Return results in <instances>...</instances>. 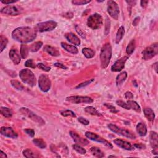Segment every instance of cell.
Instances as JSON below:
<instances>
[{
    "label": "cell",
    "mask_w": 158,
    "mask_h": 158,
    "mask_svg": "<svg viewBox=\"0 0 158 158\" xmlns=\"http://www.w3.org/2000/svg\"><path fill=\"white\" fill-rule=\"evenodd\" d=\"M37 30L30 27H20L16 29L12 32V37L15 40L22 43L32 42L37 37Z\"/></svg>",
    "instance_id": "1"
},
{
    "label": "cell",
    "mask_w": 158,
    "mask_h": 158,
    "mask_svg": "<svg viewBox=\"0 0 158 158\" xmlns=\"http://www.w3.org/2000/svg\"><path fill=\"white\" fill-rule=\"evenodd\" d=\"M112 58V48L110 43H106L102 47L100 52L101 65L103 69H106Z\"/></svg>",
    "instance_id": "2"
},
{
    "label": "cell",
    "mask_w": 158,
    "mask_h": 158,
    "mask_svg": "<svg viewBox=\"0 0 158 158\" xmlns=\"http://www.w3.org/2000/svg\"><path fill=\"white\" fill-rule=\"evenodd\" d=\"M19 77L25 84L33 87L36 85V78L33 73L29 69H22L19 72Z\"/></svg>",
    "instance_id": "3"
},
{
    "label": "cell",
    "mask_w": 158,
    "mask_h": 158,
    "mask_svg": "<svg viewBox=\"0 0 158 158\" xmlns=\"http://www.w3.org/2000/svg\"><path fill=\"white\" fill-rule=\"evenodd\" d=\"M103 23V17L98 13L91 15L87 20V25L90 28L96 30L101 27Z\"/></svg>",
    "instance_id": "4"
},
{
    "label": "cell",
    "mask_w": 158,
    "mask_h": 158,
    "mask_svg": "<svg viewBox=\"0 0 158 158\" xmlns=\"http://www.w3.org/2000/svg\"><path fill=\"white\" fill-rule=\"evenodd\" d=\"M108 127L109 130L112 131V132L115 133L117 135H122V136H123V137H127V138H130V139H135L136 138V136L129 130L120 128V127H117V125L112 124H109L108 125Z\"/></svg>",
    "instance_id": "5"
},
{
    "label": "cell",
    "mask_w": 158,
    "mask_h": 158,
    "mask_svg": "<svg viewBox=\"0 0 158 158\" xmlns=\"http://www.w3.org/2000/svg\"><path fill=\"white\" fill-rule=\"evenodd\" d=\"M58 25L56 22L53 20H49L43 22L38 23L37 24L35 29L37 31L40 32H50L54 30Z\"/></svg>",
    "instance_id": "6"
},
{
    "label": "cell",
    "mask_w": 158,
    "mask_h": 158,
    "mask_svg": "<svg viewBox=\"0 0 158 158\" xmlns=\"http://www.w3.org/2000/svg\"><path fill=\"white\" fill-rule=\"evenodd\" d=\"M19 111L23 115H24L26 117H27L28 118H29L30 119H31L32 121L35 122L39 125H43L45 124V121H44L41 117H40L39 116L37 115L36 114H35L33 112H32V111H30V109H29L28 108H22L20 109Z\"/></svg>",
    "instance_id": "7"
},
{
    "label": "cell",
    "mask_w": 158,
    "mask_h": 158,
    "mask_svg": "<svg viewBox=\"0 0 158 158\" xmlns=\"http://www.w3.org/2000/svg\"><path fill=\"white\" fill-rule=\"evenodd\" d=\"M158 45L157 43H154L151 46L147 47L142 52L143 59L144 60H150L157 54Z\"/></svg>",
    "instance_id": "8"
},
{
    "label": "cell",
    "mask_w": 158,
    "mask_h": 158,
    "mask_svg": "<svg viewBox=\"0 0 158 158\" xmlns=\"http://www.w3.org/2000/svg\"><path fill=\"white\" fill-rule=\"evenodd\" d=\"M39 87L43 92H48L51 89V82L46 74H42L39 77Z\"/></svg>",
    "instance_id": "9"
},
{
    "label": "cell",
    "mask_w": 158,
    "mask_h": 158,
    "mask_svg": "<svg viewBox=\"0 0 158 158\" xmlns=\"http://www.w3.org/2000/svg\"><path fill=\"white\" fill-rule=\"evenodd\" d=\"M119 7L118 4L114 1H108V12L112 18L117 20L119 14Z\"/></svg>",
    "instance_id": "10"
},
{
    "label": "cell",
    "mask_w": 158,
    "mask_h": 158,
    "mask_svg": "<svg viewBox=\"0 0 158 158\" xmlns=\"http://www.w3.org/2000/svg\"><path fill=\"white\" fill-rule=\"evenodd\" d=\"M85 136L90 140L101 143V144H104L105 146H106L109 148L112 149L113 148L111 143L108 142L106 140H105L103 138H102L101 137H100V136L96 135V133L90 132V131H86V132L85 133Z\"/></svg>",
    "instance_id": "11"
},
{
    "label": "cell",
    "mask_w": 158,
    "mask_h": 158,
    "mask_svg": "<svg viewBox=\"0 0 158 158\" xmlns=\"http://www.w3.org/2000/svg\"><path fill=\"white\" fill-rule=\"evenodd\" d=\"M23 12V9L17 6H7L1 10L2 14L9 16H16L20 14Z\"/></svg>",
    "instance_id": "12"
},
{
    "label": "cell",
    "mask_w": 158,
    "mask_h": 158,
    "mask_svg": "<svg viewBox=\"0 0 158 158\" xmlns=\"http://www.w3.org/2000/svg\"><path fill=\"white\" fill-rule=\"evenodd\" d=\"M66 101L69 103L74 104L80 103H91L93 102L92 98L88 96H72L66 98Z\"/></svg>",
    "instance_id": "13"
},
{
    "label": "cell",
    "mask_w": 158,
    "mask_h": 158,
    "mask_svg": "<svg viewBox=\"0 0 158 158\" xmlns=\"http://www.w3.org/2000/svg\"><path fill=\"white\" fill-rule=\"evenodd\" d=\"M128 59V57L124 56L118 59L116 62L112 65L111 71L112 72H120L124 68L125 64L127 60Z\"/></svg>",
    "instance_id": "14"
},
{
    "label": "cell",
    "mask_w": 158,
    "mask_h": 158,
    "mask_svg": "<svg viewBox=\"0 0 158 158\" xmlns=\"http://www.w3.org/2000/svg\"><path fill=\"white\" fill-rule=\"evenodd\" d=\"M0 133L4 137L13 139H16L18 137V135L11 127H2L1 128V130H0Z\"/></svg>",
    "instance_id": "15"
},
{
    "label": "cell",
    "mask_w": 158,
    "mask_h": 158,
    "mask_svg": "<svg viewBox=\"0 0 158 158\" xmlns=\"http://www.w3.org/2000/svg\"><path fill=\"white\" fill-rule=\"evenodd\" d=\"M150 142L151 146L153 148V153L154 155H157L158 153V141H157V134L155 131H151L150 136Z\"/></svg>",
    "instance_id": "16"
},
{
    "label": "cell",
    "mask_w": 158,
    "mask_h": 158,
    "mask_svg": "<svg viewBox=\"0 0 158 158\" xmlns=\"http://www.w3.org/2000/svg\"><path fill=\"white\" fill-rule=\"evenodd\" d=\"M69 134L70 135H71V137L72 138L74 142H75L76 144H78V145L86 146L89 144V142L87 140L81 137L80 135H78L77 133L74 132V131H71L69 132Z\"/></svg>",
    "instance_id": "17"
},
{
    "label": "cell",
    "mask_w": 158,
    "mask_h": 158,
    "mask_svg": "<svg viewBox=\"0 0 158 158\" xmlns=\"http://www.w3.org/2000/svg\"><path fill=\"white\" fill-rule=\"evenodd\" d=\"M114 143L117 146L120 147L122 149H124L125 150L128 151H132L134 150V146L131 145V144L127 142L124 140H122L121 139H116L114 140Z\"/></svg>",
    "instance_id": "18"
},
{
    "label": "cell",
    "mask_w": 158,
    "mask_h": 158,
    "mask_svg": "<svg viewBox=\"0 0 158 158\" xmlns=\"http://www.w3.org/2000/svg\"><path fill=\"white\" fill-rule=\"evenodd\" d=\"M65 37L70 43H72L74 45L79 46L80 45V40L73 33H67L66 34H65Z\"/></svg>",
    "instance_id": "19"
},
{
    "label": "cell",
    "mask_w": 158,
    "mask_h": 158,
    "mask_svg": "<svg viewBox=\"0 0 158 158\" xmlns=\"http://www.w3.org/2000/svg\"><path fill=\"white\" fill-rule=\"evenodd\" d=\"M10 58L15 65H18L20 63V57L16 49H12L10 51Z\"/></svg>",
    "instance_id": "20"
},
{
    "label": "cell",
    "mask_w": 158,
    "mask_h": 158,
    "mask_svg": "<svg viewBox=\"0 0 158 158\" xmlns=\"http://www.w3.org/2000/svg\"><path fill=\"white\" fill-rule=\"evenodd\" d=\"M61 46H62L65 51L70 52V53H72L73 54H76L78 52V50L76 46L68 45L67 43H65L64 42L61 43Z\"/></svg>",
    "instance_id": "21"
},
{
    "label": "cell",
    "mask_w": 158,
    "mask_h": 158,
    "mask_svg": "<svg viewBox=\"0 0 158 158\" xmlns=\"http://www.w3.org/2000/svg\"><path fill=\"white\" fill-rule=\"evenodd\" d=\"M44 51H46L48 54H49L50 55L52 56H59L60 55V52L58 51V49H56V48L52 47L51 46H48V45H46L44 47Z\"/></svg>",
    "instance_id": "22"
},
{
    "label": "cell",
    "mask_w": 158,
    "mask_h": 158,
    "mask_svg": "<svg viewBox=\"0 0 158 158\" xmlns=\"http://www.w3.org/2000/svg\"><path fill=\"white\" fill-rule=\"evenodd\" d=\"M136 129H137V133L139 134L140 136H141V137H144V136L146 135L147 128L145 124H144L143 123H138L137 125V127H136Z\"/></svg>",
    "instance_id": "23"
},
{
    "label": "cell",
    "mask_w": 158,
    "mask_h": 158,
    "mask_svg": "<svg viewBox=\"0 0 158 158\" xmlns=\"http://www.w3.org/2000/svg\"><path fill=\"white\" fill-rule=\"evenodd\" d=\"M143 111H144V116H145V117H146V118L148 121L153 122L155 120V113H154V111H153L151 108H144Z\"/></svg>",
    "instance_id": "24"
},
{
    "label": "cell",
    "mask_w": 158,
    "mask_h": 158,
    "mask_svg": "<svg viewBox=\"0 0 158 158\" xmlns=\"http://www.w3.org/2000/svg\"><path fill=\"white\" fill-rule=\"evenodd\" d=\"M127 77V73L126 72H122L118 74L116 78V84L117 86L122 85L125 82Z\"/></svg>",
    "instance_id": "25"
},
{
    "label": "cell",
    "mask_w": 158,
    "mask_h": 158,
    "mask_svg": "<svg viewBox=\"0 0 158 158\" xmlns=\"http://www.w3.org/2000/svg\"><path fill=\"white\" fill-rule=\"evenodd\" d=\"M90 151L91 154L96 157H103L104 156L103 152L97 147H91Z\"/></svg>",
    "instance_id": "26"
},
{
    "label": "cell",
    "mask_w": 158,
    "mask_h": 158,
    "mask_svg": "<svg viewBox=\"0 0 158 158\" xmlns=\"http://www.w3.org/2000/svg\"><path fill=\"white\" fill-rule=\"evenodd\" d=\"M125 33V30L124 27L123 26H121V27H119V29H118L117 35H116V42L117 44L119 43L122 40V38L124 37Z\"/></svg>",
    "instance_id": "27"
},
{
    "label": "cell",
    "mask_w": 158,
    "mask_h": 158,
    "mask_svg": "<svg viewBox=\"0 0 158 158\" xmlns=\"http://www.w3.org/2000/svg\"><path fill=\"white\" fill-rule=\"evenodd\" d=\"M127 103L129 104L130 109H132L133 110L137 112H139V113L141 112V108H140V106H139L137 102L134 101L129 100Z\"/></svg>",
    "instance_id": "28"
},
{
    "label": "cell",
    "mask_w": 158,
    "mask_h": 158,
    "mask_svg": "<svg viewBox=\"0 0 158 158\" xmlns=\"http://www.w3.org/2000/svg\"><path fill=\"white\" fill-rule=\"evenodd\" d=\"M82 53L84 55L86 58H93L95 55V52L92 50L90 48H85L82 50Z\"/></svg>",
    "instance_id": "29"
},
{
    "label": "cell",
    "mask_w": 158,
    "mask_h": 158,
    "mask_svg": "<svg viewBox=\"0 0 158 158\" xmlns=\"http://www.w3.org/2000/svg\"><path fill=\"white\" fill-rule=\"evenodd\" d=\"M85 111L86 112L90 114L92 116H101L102 115L96 110V109L93 107V106H87L85 108Z\"/></svg>",
    "instance_id": "30"
},
{
    "label": "cell",
    "mask_w": 158,
    "mask_h": 158,
    "mask_svg": "<svg viewBox=\"0 0 158 158\" xmlns=\"http://www.w3.org/2000/svg\"><path fill=\"white\" fill-rule=\"evenodd\" d=\"M1 114L6 118H10L12 116V111L10 108L6 107L1 108Z\"/></svg>",
    "instance_id": "31"
},
{
    "label": "cell",
    "mask_w": 158,
    "mask_h": 158,
    "mask_svg": "<svg viewBox=\"0 0 158 158\" xmlns=\"http://www.w3.org/2000/svg\"><path fill=\"white\" fill-rule=\"evenodd\" d=\"M43 45V43L42 42H37L33 43L32 45L29 47V50L32 52H37Z\"/></svg>",
    "instance_id": "32"
},
{
    "label": "cell",
    "mask_w": 158,
    "mask_h": 158,
    "mask_svg": "<svg viewBox=\"0 0 158 158\" xmlns=\"http://www.w3.org/2000/svg\"><path fill=\"white\" fill-rule=\"evenodd\" d=\"M135 49V42L133 40H132L130 43H129V45H127V48H126V52L127 53L130 55L133 53L134 52Z\"/></svg>",
    "instance_id": "33"
},
{
    "label": "cell",
    "mask_w": 158,
    "mask_h": 158,
    "mask_svg": "<svg viewBox=\"0 0 158 158\" xmlns=\"http://www.w3.org/2000/svg\"><path fill=\"white\" fill-rule=\"evenodd\" d=\"M33 143H34V144H35L37 146H38L40 149H45L46 148V144L42 139H39V138L33 139Z\"/></svg>",
    "instance_id": "34"
},
{
    "label": "cell",
    "mask_w": 158,
    "mask_h": 158,
    "mask_svg": "<svg viewBox=\"0 0 158 158\" xmlns=\"http://www.w3.org/2000/svg\"><path fill=\"white\" fill-rule=\"evenodd\" d=\"M29 49L25 45H22L20 46V55L23 59H25L28 56Z\"/></svg>",
    "instance_id": "35"
},
{
    "label": "cell",
    "mask_w": 158,
    "mask_h": 158,
    "mask_svg": "<svg viewBox=\"0 0 158 158\" xmlns=\"http://www.w3.org/2000/svg\"><path fill=\"white\" fill-rule=\"evenodd\" d=\"M11 85L17 90L22 91L25 90V87L22 85V84H21L19 81L16 80H12L11 81Z\"/></svg>",
    "instance_id": "36"
},
{
    "label": "cell",
    "mask_w": 158,
    "mask_h": 158,
    "mask_svg": "<svg viewBox=\"0 0 158 158\" xmlns=\"http://www.w3.org/2000/svg\"><path fill=\"white\" fill-rule=\"evenodd\" d=\"M0 42H1V43H0V46H1V52H3V51L5 49L7 43H8V40L6 37H5L3 35H1V37H0Z\"/></svg>",
    "instance_id": "37"
},
{
    "label": "cell",
    "mask_w": 158,
    "mask_h": 158,
    "mask_svg": "<svg viewBox=\"0 0 158 158\" xmlns=\"http://www.w3.org/2000/svg\"><path fill=\"white\" fill-rule=\"evenodd\" d=\"M60 114L63 117H76V115L75 114L73 111L71 110H63L60 112Z\"/></svg>",
    "instance_id": "38"
},
{
    "label": "cell",
    "mask_w": 158,
    "mask_h": 158,
    "mask_svg": "<svg viewBox=\"0 0 158 158\" xmlns=\"http://www.w3.org/2000/svg\"><path fill=\"white\" fill-rule=\"evenodd\" d=\"M23 155L27 158L30 157H37L38 156L36 155V153L33 152L32 150H25L23 151Z\"/></svg>",
    "instance_id": "39"
},
{
    "label": "cell",
    "mask_w": 158,
    "mask_h": 158,
    "mask_svg": "<svg viewBox=\"0 0 158 158\" xmlns=\"http://www.w3.org/2000/svg\"><path fill=\"white\" fill-rule=\"evenodd\" d=\"M74 150H75L77 153H80L81 155H85L86 153V151L85 150V149L82 148L80 145H78L77 144H74V145L72 146Z\"/></svg>",
    "instance_id": "40"
},
{
    "label": "cell",
    "mask_w": 158,
    "mask_h": 158,
    "mask_svg": "<svg viewBox=\"0 0 158 158\" xmlns=\"http://www.w3.org/2000/svg\"><path fill=\"white\" fill-rule=\"evenodd\" d=\"M90 2L91 1H87V0H74V1H72V3L76 6H82L85 5V4H89Z\"/></svg>",
    "instance_id": "41"
},
{
    "label": "cell",
    "mask_w": 158,
    "mask_h": 158,
    "mask_svg": "<svg viewBox=\"0 0 158 158\" xmlns=\"http://www.w3.org/2000/svg\"><path fill=\"white\" fill-rule=\"evenodd\" d=\"M116 103L118 105V106H119L123 108H124L125 109H127V110H129V109H130L129 104H127V103H125L123 101H121V100H117L116 101Z\"/></svg>",
    "instance_id": "42"
},
{
    "label": "cell",
    "mask_w": 158,
    "mask_h": 158,
    "mask_svg": "<svg viewBox=\"0 0 158 158\" xmlns=\"http://www.w3.org/2000/svg\"><path fill=\"white\" fill-rule=\"evenodd\" d=\"M105 31H104V34L105 35H108V34L109 32V29H110V26H111V22L109 20V19L106 18V22H105Z\"/></svg>",
    "instance_id": "43"
},
{
    "label": "cell",
    "mask_w": 158,
    "mask_h": 158,
    "mask_svg": "<svg viewBox=\"0 0 158 158\" xmlns=\"http://www.w3.org/2000/svg\"><path fill=\"white\" fill-rule=\"evenodd\" d=\"M24 65H25V66L27 67L33 68V69H35L36 67V65H35V63L33 62V61L32 59H29L26 61Z\"/></svg>",
    "instance_id": "44"
},
{
    "label": "cell",
    "mask_w": 158,
    "mask_h": 158,
    "mask_svg": "<svg viewBox=\"0 0 158 158\" xmlns=\"http://www.w3.org/2000/svg\"><path fill=\"white\" fill-rule=\"evenodd\" d=\"M37 67L39 69H40L43 70V71H45V72H49V71H50V70H51V68L50 67L46 66V65H45V64H43V63H38L37 64Z\"/></svg>",
    "instance_id": "45"
},
{
    "label": "cell",
    "mask_w": 158,
    "mask_h": 158,
    "mask_svg": "<svg viewBox=\"0 0 158 158\" xmlns=\"http://www.w3.org/2000/svg\"><path fill=\"white\" fill-rule=\"evenodd\" d=\"M94 80V79H91V80H88V81H86L85 82L83 83H80V84H79L78 86H77L76 87V89H81V88H83V87H85L87 85H89V84H90V83L93 82Z\"/></svg>",
    "instance_id": "46"
},
{
    "label": "cell",
    "mask_w": 158,
    "mask_h": 158,
    "mask_svg": "<svg viewBox=\"0 0 158 158\" xmlns=\"http://www.w3.org/2000/svg\"><path fill=\"white\" fill-rule=\"evenodd\" d=\"M104 105L107 108H108L109 109V110L111 111V112H113V113H117V112H118V111L117 110L116 108L114 106H113L112 105H111L110 104H108V103H104Z\"/></svg>",
    "instance_id": "47"
},
{
    "label": "cell",
    "mask_w": 158,
    "mask_h": 158,
    "mask_svg": "<svg viewBox=\"0 0 158 158\" xmlns=\"http://www.w3.org/2000/svg\"><path fill=\"white\" fill-rule=\"evenodd\" d=\"M78 121L79 122H80L82 124L85 125H88L90 124L89 121H88L86 118H83V117H78Z\"/></svg>",
    "instance_id": "48"
},
{
    "label": "cell",
    "mask_w": 158,
    "mask_h": 158,
    "mask_svg": "<svg viewBox=\"0 0 158 158\" xmlns=\"http://www.w3.org/2000/svg\"><path fill=\"white\" fill-rule=\"evenodd\" d=\"M24 131L26 133V134H27L29 136L31 137H33L35 135V131L32 129H25Z\"/></svg>",
    "instance_id": "49"
},
{
    "label": "cell",
    "mask_w": 158,
    "mask_h": 158,
    "mask_svg": "<svg viewBox=\"0 0 158 158\" xmlns=\"http://www.w3.org/2000/svg\"><path fill=\"white\" fill-rule=\"evenodd\" d=\"M76 29L77 32L79 35H80L83 38H85V33L82 31V30L80 27H79L78 26H77V25L76 26Z\"/></svg>",
    "instance_id": "50"
},
{
    "label": "cell",
    "mask_w": 158,
    "mask_h": 158,
    "mask_svg": "<svg viewBox=\"0 0 158 158\" xmlns=\"http://www.w3.org/2000/svg\"><path fill=\"white\" fill-rule=\"evenodd\" d=\"M133 146H134V147H135L136 148L140 149V150H143V149H145V148H146L145 145H144V144H142V143L135 144Z\"/></svg>",
    "instance_id": "51"
},
{
    "label": "cell",
    "mask_w": 158,
    "mask_h": 158,
    "mask_svg": "<svg viewBox=\"0 0 158 158\" xmlns=\"http://www.w3.org/2000/svg\"><path fill=\"white\" fill-rule=\"evenodd\" d=\"M54 66L63 69H67V67L65 66V65H64V64H61V63H56L54 64Z\"/></svg>",
    "instance_id": "52"
},
{
    "label": "cell",
    "mask_w": 158,
    "mask_h": 158,
    "mask_svg": "<svg viewBox=\"0 0 158 158\" xmlns=\"http://www.w3.org/2000/svg\"><path fill=\"white\" fill-rule=\"evenodd\" d=\"M125 97L126 99H132L133 98V95L130 91H127L125 93Z\"/></svg>",
    "instance_id": "53"
},
{
    "label": "cell",
    "mask_w": 158,
    "mask_h": 158,
    "mask_svg": "<svg viewBox=\"0 0 158 158\" xmlns=\"http://www.w3.org/2000/svg\"><path fill=\"white\" fill-rule=\"evenodd\" d=\"M16 2H17V1H15V0H14V1H12V0H7H7H5V1H3V0H1V3L4 4H10Z\"/></svg>",
    "instance_id": "54"
},
{
    "label": "cell",
    "mask_w": 158,
    "mask_h": 158,
    "mask_svg": "<svg viewBox=\"0 0 158 158\" xmlns=\"http://www.w3.org/2000/svg\"><path fill=\"white\" fill-rule=\"evenodd\" d=\"M140 17H136V18L133 20V25L134 26H137L138 23H139V22H140Z\"/></svg>",
    "instance_id": "55"
},
{
    "label": "cell",
    "mask_w": 158,
    "mask_h": 158,
    "mask_svg": "<svg viewBox=\"0 0 158 158\" xmlns=\"http://www.w3.org/2000/svg\"><path fill=\"white\" fill-rule=\"evenodd\" d=\"M148 3H149L148 1H142L141 3H141V6L142 7H143V8L146 7L147 6V5H148Z\"/></svg>",
    "instance_id": "56"
},
{
    "label": "cell",
    "mask_w": 158,
    "mask_h": 158,
    "mask_svg": "<svg viewBox=\"0 0 158 158\" xmlns=\"http://www.w3.org/2000/svg\"><path fill=\"white\" fill-rule=\"evenodd\" d=\"M126 3H127L129 4V5H130L131 6H134L136 3H137V1H126Z\"/></svg>",
    "instance_id": "57"
},
{
    "label": "cell",
    "mask_w": 158,
    "mask_h": 158,
    "mask_svg": "<svg viewBox=\"0 0 158 158\" xmlns=\"http://www.w3.org/2000/svg\"><path fill=\"white\" fill-rule=\"evenodd\" d=\"M0 157H7V156L3 151H1V153H0Z\"/></svg>",
    "instance_id": "58"
},
{
    "label": "cell",
    "mask_w": 158,
    "mask_h": 158,
    "mask_svg": "<svg viewBox=\"0 0 158 158\" xmlns=\"http://www.w3.org/2000/svg\"><path fill=\"white\" fill-rule=\"evenodd\" d=\"M157 63H155L154 64H153V69H154V70L156 71V72H157Z\"/></svg>",
    "instance_id": "59"
}]
</instances>
